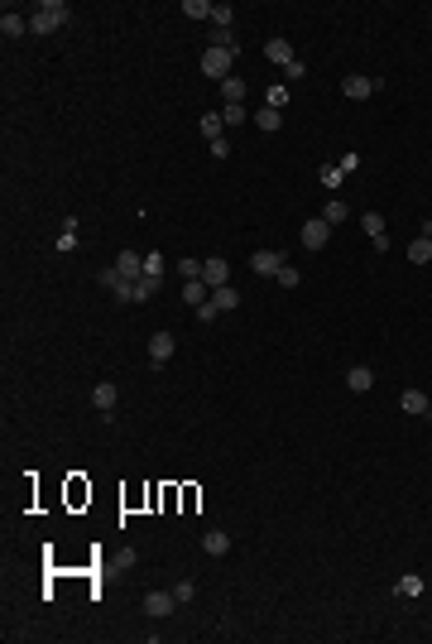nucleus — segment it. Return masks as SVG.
Returning a JSON list of instances; mask_svg holds the SVG:
<instances>
[{"mask_svg": "<svg viewBox=\"0 0 432 644\" xmlns=\"http://www.w3.org/2000/svg\"><path fill=\"white\" fill-rule=\"evenodd\" d=\"M68 0H44L34 15H29V34H53V29H63L68 25Z\"/></svg>", "mask_w": 432, "mask_h": 644, "instance_id": "f257e3e1", "label": "nucleus"}, {"mask_svg": "<svg viewBox=\"0 0 432 644\" xmlns=\"http://www.w3.org/2000/svg\"><path fill=\"white\" fill-rule=\"evenodd\" d=\"M231 68H236V54H231V49H207V54H202V78L226 82Z\"/></svg>", "mask_w": 432, "mask_h": 644, "instance_id": "f03ea898", "label": "nucleus"}, {"mask_svg": "<svg viewBox=\"0 0 432 644\" xmlns=\"http://www.w3.org/2000/svg\"><path fill=\"white\" fill-rule=\"evenodd\" d=\"M298 241H303L307 250H312V255H317V250H322V245L331 241V226H326L322 216H312V221H303V231H298Z\"/></svg>", "mask_w": 432, "mask_h": 644, "instance_id": "7ed1b4c3", "label": "nucleus"}, {"mask_svg": "<svg viewBox=\"0 0 432 644\" xmlns=\"http://www.w3.org/2000/svg\"><path fill=\"white\" fill-rule=\"evenodd\" d=\"M284 265H288V260H284V250H255V255H250V269H255V274H265V279H274Z\"/></svg>", "mask_w": 432, "mask_h": 644, "instance_id": "20e7f679", "label": "nucleus"}, {"mask_svg": "<svg viewBox=\"0 0 432 644\" xmlns=\"http://www.w3.org/2000/svg\"><path fill=\"white\" fill-rule=\"evenodd\" d=\"M379 92V82L375 78H360V73H351V78L341 82V97H351V101H370Z\"/></svg>", "mask_w": 432, "mask_h": 644, "instance_id": "39448f33", "label": "nucleus"}, {"mask_svg": "<svg viewBox=\"0 0 432 644\" xmlns=\"http://www.w3.org/2000/svg\"><path fill=\"white\" fill-rule=\"evenodd\" d=\"M173 606H178L173 591H149V596H144V616H154V620H168V616H173Z\"/></svg>", "mask_w": 432, "mask_h": 644, "instance_id": "423d86ee", "label": "nucleus"}, {"mask_svg": "<svg viewBox=\"0 0 432 644\" xmlns=\"http://www.w3.org/2000/svg\"><path fill=\"white\" fill-rule=\"evenodd\" d=\"M173 347H178V342H173V332H154V337H149V366H154V371H163V361L173 356Z\"/></svg>", "mask_w": 432, "mask_h": 644, "instance_id": "0eeeda50", "label": "nucleus"}, {"mask_svg": "<svg viewBox=\"0 0 432 644\" xmlns=\"http://www.w3.org/2000/svg\"><path fill=\"white\" fill-rule=\"evenodd\" d=\"M226 279H231V265H226L221 255H212V260H202V284H207V289H221Z\"/></svg>", "mask_w": 432, "mask_h": 644, "instance_id": "6e6552de", "label": "nucleus"}, {"mask_svg": "<svg viewBox=\"0 0 432 644\" xmlns=\"http://www.w3.org/2000/svg\"><path fill=\"white\" fill-rule=\"evenodd\" d=\"M115 269H120V279H144V255L120 250V255H115Z\"/></svg>", "mask_w": 432, "mask_h": 644, "instance_id": "1a4fd4ad", "label": "nucleus"}, {"mask_svg": "<svg viewBox=\"0 0 432 644\" xmlns=\"http://www.w3.org/2000/svg\"><path fill=\"white\" fill-rule=\"evenodd\" d=\"M202 553L226 558V553H231V534H226V529H207V534H202Z\"/></svg>", "mask_w": 432, "mask_h": 644, "instance_id": "9d476101", "label": "nucleus"}, {"mask_svg": "<svg viewBox=\"0 0 432 644\" xmlns=\"http://www.w3.org/2000/svg\"><path fill=\"white\" fill-rule=\"evenodd\" d=\"M265 58L279 63V68H288V63H293V44H288V39H269V44H265Z\"/></svg>", "mask_w": 432, "mask_h": 644, "instance_id": "9b49d317", "label": "nucleus"}, {"mask_svg": "<svg viewBox=\"0 0 432 644\" xmlns=\"http://www.w3.org/2000/svg\"><path fill=\"white\" fill-rule=\"evenodd\" d=\"M346 385H351L355 395H365V390H375V371H370V366H351V371H346Z\"/></svg>", "mask_w": 432, "mask_h": 644, "instance_id": "f8f14e48", "label": "nucleus"}, {"mask_svg": "<svg viewBox=\"0 0 432 644\" xmlns=\"http://www.w3.org/2000/svg\"><path fill=\"white\" fill-rule=\"evenodd\" d=\"M0 34H5V39H20V34H29V20L15 15V10H5V15H0Z\"/></svg>", "mask_w": 432, "mask_h": 644, "instance_id": "ddd939ff", "label": "nucleus"}, {"mask_svg": "<svg viewBox=\"0 0 432 644\" xmlns=\"http://www.w3.org/2000/svg\"><path fill=\"white\" fill-rule=\"evenodd\" d=\"M115 400H120V395H115V385H110V380H101V385L91 390V404H96L101 414H110V409H115Z\"/></svg>", "mask_w": 432, "mask_h": 644, "instance_id": "4468645a", "label": "nucleus"}, {"mask_svg": "<svg viewBox=\"0 0 432 644\" xmlns=\"http://www.w3.org/2000/svg\"><path fill=\"white\" fill-rule=\"evenodd\" d=\"M221 97H226V106H245V82L231 73V78L221 82Z\"/></svg>", "mask_w": 432, "mask_h": 644, "instance_id": "2eb2a0df", "label": "nucleus"}, {"mask_svg": "<svg viewBox=\"0 0 432 644\" xmlns=\"http://www.w3.org/2000/svg\"><path fill=\"white\" fill-rule=\"evenodd\" d=\"M207 298H212V289H207L202 279H188V284H183V303H192V308H202Z\"/></svg>", "mask_w": 432, "mask_h": 644, "instance_id": "dca6fc26", "label": "nucleus"}, {"mask_svg": "<svg viewBox=\"0 0 432 644\" xmlns=\"http://www.w3.org/2000/svg\"><path fill=\"white\" fill-rule=\"evenodd\" d=\"M346 216H351V207H346V202H341V197H331V202H326V207H322V221H326V226H341V221H346Z\"/></svg>", "mask_w": 432, "mask_h": 644, "instance_id": "f3484780", "label": "nucleus"}, {"mask_svg": "<svg viewBox=\"0 0 432 644\" xmlns=\"http://www.w3.org/2000/svg\"><path fill=\"white\" fill-rule=\"evenodd\" d=\"M212 303L221 308V313H231V308H241V294H236L231 284H221V289H212Z\"/></svg>", "mask_w": 432, "mask_h": 644, "instance_id": "a211bd4d", "label": "nucleus"}, {"mask_svg": "<svg viewBox=\"0 0 432 644\" xmlns=\"http://www.w3.org/2000/svg\"><path fill=\"white\" fill-rule=\"evenodd\" d=\"M408 260H413V265H428V260H432V236H418V241H408Z\"/></svg>", "mask_w": 432, "mask_h": 644, "instance_id": "6ab92c4d", "label": "nucleus"}, {"mask_svg": "<svg viewBox=\"0 0 432 644\" xmlns=\"http://www.w3.org/2000/svg\"><path fill=\"white\" fill-rule=\"evenodd\" d=\"M399 404H404V414H428V395L423 390H404Z\"/></svg>", "mask_w": 432, "mask_h": 644, "instance_id": "aec40b11", "label": "nucleus"}, {"mask_svg": "<svg viewBox=\"0 0 432 644\" xmlns=\"http://www.w3.org/2000/svg\"><path fill=\"white\" fill-rule=\"evenodd\" d=\"M255 125H260V130H279V125H284V111L260 106V111H255Z\"/></svg>", "mask_w": 432, "mask_h": 644, "instance_id": "412c9836", "label": "nucleus"}, {"mask_svg": "<svg viewBox=\"0 0 432 644\" xmlns=\"http://www.w3.org/2000/svg\"><path fill=\"white\" fill-rule=\"evenodd\" d=\"M360 226H365L370 241H379V236H384V212H365V216H360Z\"/></svg>", "mask_w": 432, "mask_h": 644, "instance_id": "4be33fe9", "label": "nucleus"}, {"mask_svg": "<svg viewBox=\"0 0 432 644\" xmlns=\"http://www.w3.org/2000/svg\"><path fill=\"white\" fill-rule=\"evenodd\" d=\"M399 596H404V601H413V596H423V577H418V572H408V577H399Z\"/></svg>", "mask_w": 432, "mask_h": 644, "instance_id": "5701e85b", "label": "nucleus"}, {"mask_svg": "<svg viewBox=\"0 0 432 644\" xmlns=\"http://www.w3.org/2000/svg\"><path fill=\"white\" fill-rule=\"evenodd\" d=\"M183 15L188 20H212V0H183Z\"/></svg>", "mask_w": 432, "mask_h": 644, "instance_id": "b1692460", "label": "nucleus"}, {"mask_svg": "<svg viewBox=\"0 0 432 644\" xmlns=\"http://www.w3.org/2000/svg\"><path fill=\"white\" fill-rule=\"evenodd\" d=\"M265 106H274V111H284V106H288V87H284V82H274L269 92H265Z\"/></svg>", "mask_w": 432, "mask_h": 644, "instance_id": "393cba45", "label": "nucleus"}, {"mask_svg": "<svg viewBox=\"0 0 432 644\" xmlns=\"http://www.w3.org/2000/svg\"><path fill=\"white\" fill-rule=\"evenodd\" d=\"M135 294H139V303H144V298H154V294H159V274H144V279H135Z\"/></svg>", "mask_w": 432, "mask_h": 644, "instance_id": "a878e982", "label": "nucleus"}, {"mask_svg": "<svg viewBox=\"0 0 432 644\" xmlns=\"http://www.w3.org/2000/svg\"><path fill=\"white\" fill-rule=\"evenodd\" d=\"M110 294L120 298V303H139V294H135V279H120V284H115Z\"/></svg>", "mask_w": 432, "mask_h": 644, "instance_id": "bb28decb", "label": "nucleus"}, {"mask_svg": "<svg viewBox=\"0 0 432 644\" xmlns=\"http://www.w3.org/2000/svg\"><path fill=\"white\" fill-rule=\"evenodd\" d=\"M231 20H236V10H231V5H212V25H216V29H231Z\"/></svg>", "mask_w": 432, "mask_h": 644, "instance_id": "cd10ccee", "label": "nucleus"}, {"mask_svg": "<svg viewBox=\"0 0 432 644\" xmlns=\"http://www.w3.org/2000/svg\"><path fill=\"white\" fill-rule=\"evenodd\" d=\"M274 279H279V284H284V289H298V284H303V274H298L293 265H284V269H279V274H274Z\"/></svg>", "mask_w": 432, "mask_h": 644, "instance_id": "c85d7f7f", "label": "nucleus"}, {"mask_svg": "<svg viewBox=\"0 0 432 644\" xmlns=\"http://www.w3.org/2000/svg\"><path fill=\"white\" fill-rule=\"evenodd\" d=\"M221 125H226L221 116H202V135H207V140H221Z\"/></svg>", "mask_w": 432, "mask_h": 644, "instance_id": "c756f323", "label": "nucleus"}, {"mask_svg": "<svg viewBox=\"0 0 432 644\" xmlns=\"http://www.w3.org/2000/svg\"><path fill=\"white\" fill-rule=\"evenodd\" d=\"M178 274H183V279H202V260H178Z\"/></svg>", "mask_w": 432, "mask_h": 644, "instance_id": "7c9ffc66", "label": "nucleus"}, {"mask_svg": "<svg viewBox=\"0 0 432 644\" xmlns=\"http://www.w3.org/2000/svg\"><path fill=\"white\" fill-rule=\"evenodd\" d=\"M221 120H226V125H245L250 116H245V106H226V111H221Z\"/></svg>", "mask_w": 432, "mask_h": 644, "instance_id": "2f4dec72", "label": "nucleus"}, {"mask_svg": "<svg viewBox=\"0 0 432 644\" xmlns=\"http://www.w3.org/2000/svg\"><path fill=\"white\" fill-rule=\"evenodd\" d=\"M173 596H178V606H188L192 596H197V587H192L188 577H183V582H178V587H173Z\"/></svg>", "mask_w": 432, "mask_h": 644, "instance_id": "473e14b6", "label": "nucleus"}, {"mask_svg": "<svg viewBox=\"0 0 432 644\" xmlns=\"http://www.w3.org/2000/svg\"><path fill=\"white\" fill-rule=\"evenodd\" d=\"M221 318V308H216L212 298H207V303H202V308H197V322H216Z\"/></svg>", "mask_w": 432, "mask_h": 644, "instance_id": "72a5a7b5", "label": "nucleus"}, {"mask_svg": "<svg viewBox=\"0 0 432 644\" xmlns=\"http://www.w3.org/2000/svg\"><path fill=\"white\" fill-rule=\"evenodd\" d=\"M96 284H106V289H115V284H120V269L110 265V269H101V274H96Z\"/></svg>", "mask_w": 432, "mask_h": 644, "instance_id": "f704fd0d", "label": "nucleus"}, {"mask_svg": "<svg viewBox=\"0 0 432 644\" xmlns=\"http://www.w3.org/2000/svg\"><path fill=\"white\" fill-rule=\"evenodd\" d=\"M284 73H288V82H298V78H303V73H307V63H303V58H293V63H288V68H284Z\"/></svg>", "mask_w": 432, "mask_h": 644, "instance_id": "c9c22d12", "label": "nucleus"}, {"mask_svg": "<svg viewBox=\"0 0 432 644\" xmlns=\"http://www.w3.org/2000/svg\"><path fill=\"white\" fill-rule=\"evenodd\" d=\"M336 168H341V173H355V168H360V154H341V163H336Z\"/></svg>", "mask_w": 432, "mask_h": 644, "instance_id": "e433bc0d", "label": "nucleus"}, {"mask_svg": "<svg viewBox=\"0 0 432 644\" xmlns=\"http://www.w3.org/2000/svg\"><path fill=\"white\" fill-rule=\"evenodd\" d=\"M144 274H163V255H144Z\"/></svg>", "mask_w": 432, "mask_h": 644, "instance_id": "4c0bfd02", "label": "nucleus"}, {"mask_svg": "<svg viewBox=\"0 0 432 644\" xmlns=\"http://www.w3.org/2000/svg\"><path fill=\"white\" fill-rule=\"evenodd\" d=\"M341 178H346V173H341V168H336V163H331V168H326V173H322V183H326V188H336V183H341Z\"/></svg>", "mask_w": 432, "mask_h": 644, "instance_id": "58836bf2", "label": "nucleus"}, {"mask_svg": "<svg viewBox=\"0 0 432 644\" xmlns=\"http://www.w3.org/2000/svg\"><path fill=\"white\" fill-rule=\"evenodd\" d=\"M428 414H432V395H428Z\"/></svg>", "mask_w": 432, "mask_h": 644, "instance_id": "ea45409f", "label": "nucleus"}]
</instances>
